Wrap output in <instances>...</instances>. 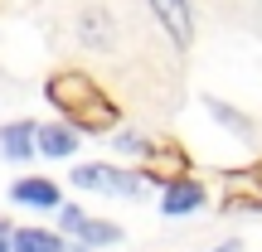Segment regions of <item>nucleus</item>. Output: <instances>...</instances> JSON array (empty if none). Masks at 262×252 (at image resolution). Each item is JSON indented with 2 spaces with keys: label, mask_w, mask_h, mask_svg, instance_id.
I'll return each mask as SVG.
<instances>
[{
  "label": "nucleus",
  "mask_w": 262,
  "mask_h": 252,
  "mask_svg": "<svg viewBox=\"0 0 262 252\" xmlns=\"http://www.w3.org/2000/svg\"><path fill=\"white\" fill-rule=\"evenodd\" d=\"M78 189H102V194H122V199H141L146 194V175L131 170H112V165H78L73 170Z\"/></svg>",
  "instance_id": "obj_2"
},
{
  "label": "nucleus",
  "mask_w": 262,
  "mask_h": 252,
  "mask_svg": "<svg viewBox=\"0 0 262 252\" xmlns=\"http://www.w3.org/2000/svg\"><path fill=\"white\" fill-rule=\"evenodd\" d=\"M0 252H15V228L0 223Z\"/></svg>",
  "instance_id": "obj_15"
},
{
  "label": "nucleus",
  "mask_w": 262,
  "mask_h": 252,
  "mask_svg": "<svg viewBox=\"0 0 262 252\" xmlns=\"http://www.w3.org/2000/svg\"><path fill=\"white\" fill-rule=\"evenodd\" d=\"M150 15H156V25L170 34L175 49L194 44V5H189V0H150Z\"/></svg>",
  "instance_id": "obj_4"
},
{
  "label": "nucleus",
  "mask_w": 262,
  "mask_h": 252,
  "mask_svg": "<svg viewBox=\"0 0 262 252\" xmlns=\"http://www.w3.org/2000/svg\"><path fill=\"white\" fill-rule=\"evenodd\" d=\"M117 150H122V155H146V146H150V141H141L136 136V131H117Z\"/></svg>",
  "instance_id": "obj_13"
},
{
  "label": "nucleus",
  "mask_w": 262,
  "mask_h": 252,
  "mask_svg": "<svg viewBox=\"0 0 262 252\" xmlns=\"http://www.w3.org/2000/svg\"><path fill=\"white\" fill-rule=\"evenodd\" d=\"M10 199H15V204H25V209H58V204H63L58 185H54V179H39V175H29V179H15Z\"/></svg>",
  "instance_id": "obj_7"
},
{
  "label": "nucleus",
  "mask_w": 262,
  "mask_h": 252,
  "mask_svg": "<svg viewBox=\"0 0 262 252\" xmlns=\"http://www.w3.org/2000/svg\"><path fill=\"white\" fill-rule=\"evenodd\" d=\"M34 146L44 150L49 160H68V155L78 150V131H68V126H39Z\"/></svg>",
  "instance_id": "obj_9"
},
{
  "label": "nucleus",
  "mask_w": 262,
  "mask_h": 252,
  "mask_svg": "<svg viewBox=\"0 0 262 252\" xmlns=\"http://www.w3.org/2000/svg\"><path fill=\"white\" fill-rule=\"evenodd\" d=\"M78 238H83L88 247H107V243H117V238H122V228H117V223H102V218H83Z\"/></svg>",
  "instance_id": "obj_11"
},
{
  "label": "nucleus",
  "mask_w": 262,
  "mask_h": 252,
  "mask_svg": "<svg viewBox=\"0 0 262 252\" xmlns=\"http://www.w3.org/2000/svg\"><path fill=\"white\" fill-rule=\"evenodd\" d=\"M34 136H39L34 122H15V126H5V131H0V150H5V160H29V155L39 150Z\"/></svg>",
  "instance_id": "obj_8"
},
{
  "label": "nucleus",
  "mask_w": 262,
  "mask_h": 252,
  "mask_svg": "<svg viewBox=\"0 0 262 252\" xmlns=\"http://www.w3.org/2000/svg\"><path fill=\"white\" fill-rule=\"evenodd\" d=\"M204 209V185L199 179H170L165 189H160V214H170V218H185V214H199Z\"/></svg>",
  "instance_id": "obj_5"
},
{
  "label": "nucleus",
  "mask_w": 262,
  "mask_h": 252,
  "mask_svg": "<svg viewBox=\"0 0 262 252\" xmlns=\"http://www.w3.org/2000/svg\"><path fill=\"white\" fill-rule=\"evenodd\" d=\"M44 93H49V102H54L78 131H88V136H107V131H117V122H122V107L102 93V83L78 73V68L54 73Z\"/></svg>",
  "instance_id": "obj_1"
},
{
  "label": "nucleus",
  "mask_w": 262,
  "mask_h": 252,
  "mask_svg": "<svg viewBox=\"0 0 262 252\" xmlns=\"http://www.w3.org/2000/svg\"><path fill=\"white\" fill-rule=\"evenodd\" d=\"M209 112H214V117H219V122H224L228 131H238V136H253V126H248V117H243V112H233V107H224L219 97H209Z\"/></svg>",
  "instance_id": "obj_12"
},
{
  "label": "nucleus",
  "mask_w": 262,
  "mask_h": 252,
  "mask_svg": "<svg viewBox=\"0 0 262 252\" xmlns=\"http://www.w3.org/2000/svg\"><path fill=\"white\" fill-rule=\"evenodd\" d=\"M141 175L156 179L160 189L170 185V179H185L189 175V155L185 146H175V141H160V146H146V160H141Z\"/></svg>",
  "instance_id": "obj_3"
},
{
  "label": "nucleus",
  "mask_w": 262,
  "mask_h": 252,
  "mask_svg": "<svg viewBox=\"0 0 262 252\" xmlns=\"http://www.w3.org/2000/svg\"><path fill=\"white\" fill-rule=\"evenodd\" d=\"M78 39H83L88 49H112L117 34H112V10L107 5H88L83 15H78Z\"/></svg>",
  "instance_id": "obj_6"
},
{
  "label": "nucleus",
  "mask_w": 262,
  "mask_h": 252,
  "mask_svg": "<svg viewBox=\"0 0 262 252\" xmlns=\"http://www.w3.org/2000/svg\"><path fill=\"white\" fill-rule=\"evenodd\" d=\"M15 252H68V243L49 228H15Z\"/></svg>",
  "instance_id": "obj_10"
},
{
  "label": "nucleus",
  "mask_w": 262,
  "mask_h": 252,
  "mask_svg": "<svg viewBox=\"0 0 262 252\" xmlns=\"http://www.w3.org/2000/svg\"><path fill=\"white\" fill-rule=\"evenodd\" d=\"M214 252H243V243H238V238H228V243H219Z\"/></svg>",
  "instance_id": "obj_16"
},
{
  "label": "nucleus",
  "mask_w": 262,
  "mask_h": 252,
  "mask_svg": "<svg viewBox=\"0 0 262 252\" xmlns=\"http://www.w3.org/2000/svg\"><path fill=\"white\" fill-rule=\"evenodd\" d=\"M58 218H63V228H68V233H78L88 214H83V209H73V204H68V209H63V214H58Z\"/></svg>",
  "instance_id": "obj_14"
}]
</instances>
